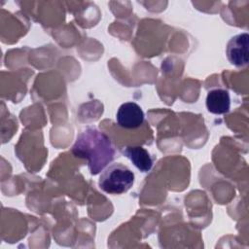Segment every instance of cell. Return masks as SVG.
<instances>
[{
	"label": "cell",
	"instance_id": "obj_1",
	"mask_svg": "<svg viewBox=\"0 0 249 249\" xmlns=\"http://www.w3.org/2000/svg\"><path fill=\"white\" fill-rule=\"evenodd\" d=\"M72 153L76 158L86 160L90 174L96 175L113 160L115 149L110 138L104 132L94 127H89L77 136Z\"/></svg>",
	"mask_w": 249,
	"mask_h": 249
},
{
	"label": "cell",
	"instance_id": "obj_4",
	"mask_svg": "<svg viewBox=\"0 0 249 249\" xmlns=\"http://www.w3.org/2000/svg\"><path fill=\"white\" fill-rule=\"evenodd\" d=\"M116 120L121 127L134 129L142 125L144 122V112L137 103L125 102L119 107Z\"/></svg>",
	"mask_w": 249,
	"mask_h": 249
},
{
	"label": "cell",
	"instance_id": "obj_5",
	"mask_svg": "<svg viewBox=\"0 0 249 249\" xmlns=\"http://www.w3.org/2000/svg\"><path fill=\"white\" fill-rule=\"evenodd\" d=\"M207 110L212 114H225L228 113L231 107L230 93L226 89H216L207 93L206 96Z\"/></svg>",
	"mask_w": 249,
	"mask_h": 249
},
{
	"label": "cell",
	"instance_id": "obj_3",
	"mask_svg": "<svg viewBox=\"0 0 249 249\" xmlns=\"http://www.w3.org/2000/svg\"><path fill=\"white\" fill-rule=\"evenodd\" d=\"M249 35L237 34L230 39L226 47V54L229 61L236 67H244L248 64Z\"/></svg>",
	"mask_w": 249,
	"mask_h": 249
},
{
	"label": "cell",
	"instance_id": "obj_2",
	"mask_svg": "<svg viewBox=\"0 0 249 249\" xmlns=\"http://www.w3.org/2000/svg\"><path fill=\"white\" fill-rule=\"evenodd\" d=\"M134 183V173L122 163H112L104 169L98 181L99 188L107 194L121 195Z\"/></svg>",
	"mask_w": 249,
	"mask_h": 249
},
{
	"label": "cell",
	"instance_id": "obj_6",
	"mask_svg": "<svg viewBox=\"0 0 249 249\" xmlns=\"http://www.w3.org/2000/svg\"><path fill=\"white\" fill-rule=\"evenodd\" d=\"M123 153L142 172H148L153 166V159L143 147H126Z\"/></svg>",
	"mask_w": 249,
	"mask_h": 249
}]
</instances>
